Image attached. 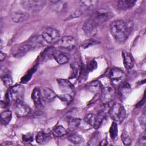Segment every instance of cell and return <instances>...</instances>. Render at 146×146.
I'll list each match as a JSON object with an SVG mask.
<instances>
[{
  "label": "cell",
  "instance_id": "cell-1",
  "mask_svg": "<svg viewBox=\"0 0 146 146\" xmlns=\"http://www.w3.org/2000/svg\"><path fill=\"white\" fill-rule=\"evenodd\" d=\"M110 30L113 37L118 42H124L130 33V27L124 21L116 19L110 23Z\"/></svg>",
  "mask_w": 146,
  "mask_h": 146
},
{
  "label": "cell",
  "instance_id": "cell-2",
  "mask_svg": "<svg viewBox=\"0 0 146 146\" xmlns=\"http://www.w3.org/2000/svg\"><path fill=\"white\" fill-rule=\"evenodd\" d=\"M113 15L111 11L106 8H100L95 10L90 18L99 26L107 22Z\"/></svg>",
  "mask_w": 146,
  "mask_h": 146
},
{
  "label": "cell",
  "instance_id": "cell-3",
  "mask_svg": "<svg viewBox=\"0 0 146 146\" xmlns=\"http://www.w3.org/2000/svg\"><path fill=\"white\" fill-rule=\"evenodd\" d=\"M110 117L115 122L121 123L126 116V111L124 106L119 103H115L109 110Z\"/></svg>",
  "mask_w": 146,
  "mask_h": 146
},
{
  "label": "cell",
  "instance_id": "cell-4",
  "mask_svg": "<svg viewBox=\"0 0 146 146\" xmlns=\"http://www.w3.org/2000/svg\"><path fill=\"white\" fill-rule=\"evenodd\" d=\"M46 3L43 0H27L22 1L21 5L22 7L27 11L36 12L42 10Z\"/></svg>",
  "mask_w": 146,
  "mask_h": 146
},
{
  "label": "cell",
  "instance_id": "cell-5",
  "mask_svg": "<svg viewBox=\"0 0 146 146\" xmlns=\"http://www.w3.org/2000/svg\"><path fill=\"white\" fill-rule=\"evenodd\" d=\"M41 36L44 42L49 44L57 43L60 38L59 32L56 29L50 27L45 28L43 30Z\"/></svg>",
  "mask_w": 146,
  "mask_h": 146
},
{
  "label": "cell",
  "instance_id": "cell-6",
  "mask_svg": "<svg viewBox=\"0 0 146 146\" xmlns=\"http://www.w3.org/2000/svg\"><path fill=\"white\" fill-rule=\"evenodd\" d=\"M115 95V89L112 85H107L101 90L100 100L103 104H108Z\"/></svg>",
  "mask_w": 146,
  "mask_h": 146
},
{
  "label": "cell",
  "instance_id": "cell-7",
  "mask_svg": "<svg viewBox=\"0 0 146 146\" xmlns=\"http://www.w3.org/2000/svg\"><path fill=\"white\" fill-rule=\"evenodd\" d=\"M56 44L61 48L67 50H72L76 47V41L72 36H65L60 38Z\"/></svg>",
  "mask_w": 146,
  "mask_h": 146
},
{
  "label": "cell",
  "instance_id": "cell-8",
  "mask_svg": "<svg viewBox=\"0 0 146 146\" xmlns=\"http://www.w3.org/2000/svg\"><path fill=\"white\" fill-rule=\"evenodd\" d=\"M9 94L11 98L15 102L18 101H23L25 88L21 84H15L11 87L9 91Z\"/></svg>",
  "mask_w": 146,
  "mask_h": 146
},
{
  "label": "cell",
  "instance_id": "cell-9",
  "mask_svg": "<svg viewBox=\"0 0 146 146\" xmlns=\"http://www.w3.org/2000/svg\"><path fill=\"white\" fill-rule=\"evenodd\" d=\"M98 26L91 18L86 21L83 26L84 34L88 36H94L98 30Z\"/></svg>",
  "mask_w": 146,
  "mask_h": 146
},
{
  "label": "cell",
  "instance_id": "cell-10",
  "mask_svg": "<svg viewBox=\"0 0 146 146\" xmlns=\"http://www.w3.org/2000/svg\"><path fill=\"white\" fill-rule=\"evenodd\" d=\"M30 112L29 107L23 103V101H18L15 102V112L19 117L26 116Z\"/></svg>",
  "mask_w": 146,
  "mask_h": 146
},
{
  "label": "cell",
  "instance_id": "cell-11",
  "mask_svg": "<svg viewBox=\"0 0 146 146\" xmlns=\"http://www.w3.org/2000/svg\"><path fill=\"white\" fill-rule=\"evenodd\" d=\"M44 40L41 35H36L31 38L26 43L29 46L31 50L38 49L44 45Z\"/></svg>",
  "mask_w": 146,
  "mask_h": 146
},
{
  "label": "cell",
  "instance_id": "cell-12",
  "mask_svg": "<svg viewBox=\"0 0 146 146\" xmlns=\"http://www.w3.org/2000/svg\"><path fill=\"white\" fill-rule=\"evenodd\" d=\"M80 8L79 9L84 14L87 11L95 9L98 5V1H80L78 2Z\"/></svg>",
  "mask_w": 146,
  "mask_h": 146
},
{
  "label": "cell",
  "instance_id": "cell-13",
  "mask_svg": "<svg viewBox=\"0 0 146 146\" xmlns=\"http://www.w3.org/2000/svg\"><path fill=\"white\" fill-rule=\"evenodd\" d=\"M125 77L124 72L119 68H112L110 70V78L113 83L120 82Z\"/></svg>",
  "mask_w": 146,
  "mask_h": 146
},
{
  "label": "cell",
  "instance_id": "cell-14",
  "mask_svg": "<svg viewBox=\"0 0 146 146\" xmlns=\"http://www.w3.org/2000/svg\"><path fill=\"white\" fill-rule=\"evenodd\" d=\"M11 18L13 22L17 23H20L27 21L29 18V14L26 11H14L12 13Z\"/></svg>",
  "mask_w": 146,
  "mask_h": 146
},
{
  "label": "cell",
  "instance_id": "cell-15",
  "mask_svg": "<svg viewBox=\"0 0 146 146\" xmlns=\"http://www.w3.org/2000/svg\"><path fill=\"white\" fill-rule=\"evenodd\" d=\"M59 87L60 89L65 92H68L69 94H71L74 91V85L69 82L68 80L63 79H58L57 80Z\"/></svg>",
  "mask_w": 146,
  "mask_h": 146
},
{
  "label": "cell",
  "instance_id": "cell-16",
  "mask_svg": "<svg viewBox=\"0 0 146 146\" xmlns=\"http://www.w3.org/2000/svg\"><path fill=\"white\" fill-rule=\"evenodd\" d=\"M131 91L130 85L125 82L121 83L118 89V95L121 100H124Z\"/></svg>",
  "mask_w": 146,
  "mask_h": 146
},
{
  "label": "cell",
  "instance_id": "cell-17",
  "mask_svg": "<svg viewBox=\"0 0 146 146\" xmlns=\"http://www.w3.org/2000/svg\"><path fill=\"white\" fill-rule=\"evenodd\" d=\"M122 57L125 68L127 70L131 69L134 66V61L131 54L126 51H123Z\"/></svg>",
  "mask_w": 146,
  "mask_h": 146
},
{
  "label": "cell",
  "instance_id": "cell-18",
  "mask_svg": "<svg viewBox=\"0 0 146 146\" xmlns=\"http://www.w3.org/2000/svg\"><path fill=\"white\" fill-rule=\"evenodd\" d=\"M52 56L59 64H65L68 61V57L63 52L55 49L53 50Z\"/></svg>",
  "mask_w": 146,
  "mask_h": 146
},
{
  "label": "cell",
  "instance_id": "cell-19",
  "mask_svg": "<svg viewBox=\"0 0 146 146\" xmlns=\"http://www.w3.org/2000/svg\"><path fill=\"white\" fill-rule=\"evenodd\" d=\"M31 98L34 104L36 107H41L43 105L40 90L38 87H35L33 90L31 94Z\"/></svg>",
  "mask_w": 146,
  "mask_h": 146
},
{
  "label": "cell",
  "instance_id": "cell-20",
  "mask_svg": "<svg viewBox=\"0 0 146 146\" xmlns=\"http://www.w3.org/2000/svg\"><path fill=\"white\" fill-rule=\"evenodd\" d=\"M136 1L133 0H121L117 2V8L120 10H127L134 6Z\"/></svg>",
  "mask_w": 146,
  "mask_h": 146
},
{
  "label": "cell",
  "instance_id": "cell-21",
  "mask_svg": "<svg viewBox=\"0 0 146 146\" xmlns=\"http://www.w3.org/2000/svg\"><path fill=\"white\" fill-rule=\"evenodd\" d=\"M102 84L98 80H95L90 83L88 85V89L92 93H97L102 90Z\"/></svg>",
  "mask_w": 146,
  "mask_h": 146
},
{
  "label": "cell",
  "instance_id": "cell-22",
  "mask_svg": "<svg viewBox=\"0 0 146 146\" xmlns=\"http://www.w3.org/2000/svg\"><path fill=\"white\" fill-rule=\"evenodd\" d=\"M43 95L45 100L48 102L52 101L56 97V94L50 88L46 87L43 89Z\"/></svg>",
  "mask_w": 146,
  "mask_h": 146
},
{
  "label": "cell",
  "instance_id": "cell-23",
  "mask_svg": "<svg viewBox=\"0 0 146 146\" xmlns=\"http://www.w3.org/2000/svg\"><path fill=\"white\" fill-rule=\"evenodd\" d=\"M67 139L68 140V141H70V142L75 144H80L84 141L83 137L80 135L76 133H70L68 136Z\"/></svg>",
  "mask_w": 146,
  "mask_h": 146
},
{
  "label": "cell",
  "instance_id": "cell-24",
  "mask_svg": "<svg viewBox=\"0 0 146 146\" xmlns=\"http://www.w3.org/2000/svg\"><path fill=\"white\" fill-rule=\"evenodd\" d=\"M12 118V113L10 110H6L3 112L1 115V121L3 125L8 124Z\"/></svg>",
  "mask_w": 146,
  "mask_h": 146
},
{
  "label": "cell",
  "instance_id": "cell-25",
  "mask_svg": "<svg viewBox=\"0 0 146 146\" xmlns=\"http://www.w3.org/2000/svg\"><path fill=\"white\" fill-rule=\"evenodd\" d=\"M50 136L43 132H38L36 136V141L37 143L42 144L46 143L50 139Z\"/></svg>",
  "mask_w": 146,
  "mask_h": 146
},
{
  "label": "cell",
  "instance_id": "cell-26",
  "mask_svg": "<svg viewBox=\"0 0 146 146\" xmlns=\"http://www.w3.org/2000/svg\"><path fill=\"white\" fill-rule=\"evenodd\" d=\"M52 134L56 137L63 136L67 134V129L62 125H58L55 127L52 130Z\"/></svg>",
  "mask_w": 146,
  "mask_h": 146
},
{
  "label": "cell",
  "instance_id": "cell-27",
  "mask_svg": "<svg viewBox=\"0 0 146 146\" xmlns=\"http://www.w3.org/2000/svg\"><path fill=\"white\" fill-rule=\"evenodd\" d=\"M81 123V119L78 117H70L68 119V125L70 129H75L78 128Z\"/></svg>",
  "mask_w": 146,
  "mask_h": 146
},
{
  "label": "cell",
  "instance_id": "cell-28",
  "mask_svg": "<svg viewBox=\"0 0 146 146\" xmlns=\"http://www.w3.org/2000/svg\"><path fill=\"white\" fill-rule=\"evenodd\" d=\"M117 132H118V129H117V125L116 122L113 121L110 128V134L111 139L112 140H115L117 136Z\"/></svg>",
  "mask_w": 146,
  "mask_h": 146
},
{
  "label": "cell",
  "instance_id": "cell-29",
  "mask_svg": "<svg viewBox=\"0 0 146 146\" xmlns=\"http://www.w3.org/2000/svg\"><path fill=\"white\" fill-rule=\"evenodd\" d=\"M121 139L123 143L125 145H129L131 143V139L130 136L127 133V132L124 131L123 132L121 135Z\"/></svg>",
  "mask_w": 146,
  "mask_h": 146
},
{
  "label": "cell",
  "instance_id": "cell-30",
  "mask_svg": "<svg viewBox=\"0 0 146 146\" xmlns=\"http://www.w3.org/2000/svg\"><path fill=\"white\" fill-rule=\"evenodd\" d=\"M2 82L6 87H10L13 84V80L11 76L9 74H5L2 77Z\"/></svg>",
  "mask_w": 146,
  "mask_h": 146
},
{
  "label": "cell",
  "instance_id": "cell-31",
  "mask_svg": "<svg viewBox=\"0 0 146 146\" xmlns=\"http://www.w3.org/2000/svg\"><path fill=\"white\" fill-rule=\"evenodd\" d=\"M99 42L94 39H89L86 40H84L83 43L82 44V47L84 48H88L89 47L92 46L94 45L98 44Z\"/></svg>",
  "mask_w": 146,
  "mask_h": 146
},
{
  "label": "cell",
  "instance_id": "cell-32",
  "mask_svg": "<svg viewBox=\"0 0 146 146\" xmlns=\"http://www.w3.org/2000/svg\"><path fill=\"white\" fill-rule=\"evenodd\" d=\"M96 119V115L93 113H88L84 117L85 121L91 126H94Z\"/></svg>",
  "mask_w": 146,
  "mask_h": 146
},
{
  "label": "cell",
  "instance_id": "cell-33",
  "mask_svg": "<svg viewBox=\"0 0 146 146\" xmlns=\"http://www.w3.org/2000/svg\"><path fill=\"white\" fill-rule=\"evenodd\" d=\"M58 98L64 103H66L67 104L70 103L72 102V95L69 94H65L63 95H61L58 96Z\"/></svg>",
  "mask_w": 146,
  "mask_h": 146
},
{
  "label": "cell",
  "instance_id": "cell-34",
  "mask_svg": "<svg viewBox=\"0 0 146 146\" xmlns=\"http://www.w3.org/2000/svg\"><path fill=\"white\" fill-rule=\"evenodd\" d=\"M78 65L77 63H72L71 65V75L70 78H74L76 77L78 73Z\"/></svg>",
  "mask_w": 146,
  "mask_h": 146
},
{
  "label": "cell",
  "instance_id": "cell-35",
  "mask_svg": "<svg viewBox=\"0 0 146 146\" xmlns=\"http://www.w3.org/2000/svg\"><path fill=\"white\" fill-rule=\"evenodd\" d=\"M145 118H146V116H145V111L143 112V113L140 115V116L139 117V120L140 122V124L141 125V126L145 129Z\"/></svg>",
  "mask_w": 146,
  "mask_h": 146
},
{
  "label": "cell",
  "instance_id": "cell-36",
  "mask_svg": "<svg viewBox=\"0 0 146 146\" xmlns=\"http://www.w3.org/2000/svg\"><path fill=\"white\" fill-rule=\"evenodd\" d=\"M22 139L25 142L31 141H33V135H31L30 133H27V134L24 135H23Z\"/></svg>",
  "mask_w": 146,
  "mask_h": 146
},
{
  "label": "cell",
  "instance_id": "cell-37",
  "mask_svg": "<svg viewBox=\"0 0 146 146\" xmlns=\"http://www.w3.org/2000/svg\"><path fill=\"white\" fill-rule=\"evenodd\" d=\"M139 143L140 145H145L146 144V140H145V132L143 133L141 136L140 137L139 139Z\"/></svg>",
  "mask_w": 146,
  "mask_h": 146
},
{
  "label": "cell",
  "instance_id": "cell-38",
  "mask_svg": "<svg viewBox=\"0 0 146 146\" xmlns=\"http://www.w3.org/2000/svg\"><path fill=\"white\" fill-rule=\"evenodd\" d=\"M98 140V133H95L94 136L92 137L91 141H90V145H94V143H96Z\"/></svg>",
  "mask_w": 146,
  "mask_h": 146
},
{
  "label": "cell",
  "instance_id": "cell-39",
  "mask_svg": "<svg viewBox=\"0 0 146 146\" xmlns=\"http://www.w3.org/2000/svg\"><path fill=\"white\" fill-rule=\"evenodd\" d=\"M96 63L95 62H91V63H90L88 68H87V70H89L90 71H92V70H94L96 68Z\"/></svg>",
  "mask_w": 146,
  "mask_h": 146
},
{
  "label": "cell",
  "instance_id": "cell-40",
  "mask_svg": "<svg viewBox=\"0 0 146 146\" xmlns=\"http://www.w3.org/2000/svg\"><path fill=\"white\" fill-rule=\"evenodd\" d=\"M6 56V54L1 51V53H0V60H1V62H2L5 59Z\"/></svg>",
  "mask_w": 146,
  "mask_h": 146
},
{
  "label": "cell",
  "instance_id": "cell-41",
  "mask_svg": "<svg viewBox=\"0 0 146 146\" xmlns=\"http://www.w3.org/2000/svg\"><path fill=\"white\" fill-rule=\"evenodd\" d=\"M100 145H107V143L106 140L104 139L103 140H102V141H101V143H100Z\"/></svg>",
  "mask_w": 146,
  "mask_h": 146
},
{
  "label": "cell",
  "instance_id": "cell-42",
  "mask_svg": "<svg viewBox=\"0 0 146 146\" xmlns=\"http://www.w3.org/2000/svg\"><path fill=\"white\" fill-rule=\"evenodd\" d=\"M50 2L51 3H57L59 2V1H50Z\"/></svg>",
  "mask_w": 146,
  "mask_h": 146
}]
</instances>
